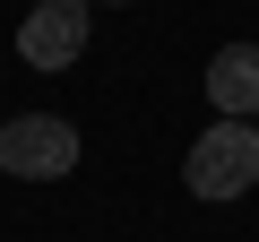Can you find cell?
Wrapping results in <instances>:
<instances>
[{
  "label": "cell",
  "instance_id": "obj_2",
  "mask_svg": "<svg viewBox=\"0 0 259 242\" xmlns=\"http://www.w3.org/2000/svg\"><path fill=\"white\" fill-rule=\"evenodd\" d=\"M0 173H18V182L78 173V130H69L61 112H18L9 130H0Z\"/></svg>",
  "mask_w": 259,
  "mask_h": 242
},
{
  "label": "cell",
  "instance_id": "obj_4",
  "mask_svg": "<svg viewBox=\"0 0 259 242\" xmlns=\"http://www.w3.org/2000/svg\"><path fill=\"white\" fill-rule=\"evenodd\" d=\"M207 104L216 121H259V44H225L207 61Z\"/></svg>",
  "mask_w": 259,
  "mask_h": 242
},
{
  "label": "cell",
  "instance_id": "obj_3",
  "mask_svg": "<svg viewBox=\"0 0 259 242\" xmlns=\"http://www.w3.org/2000/svg\"><path fill=\"white\" fill-rule=\"evenodd\" d=\"M18 61L26 69H78L87 61V0H35L18 18Z\"/></svg>",
  "mask_w": 259,
  "mask_h": 242
},
{
  "label": "cell",
  "instance_id": "obj_1",
  "mask_svg": "<svg viewBox=\"0 0 259 242\" xmlns=\"http://www.w3.org/2000/svg\"><path fill=\"white\" fill-rule=\"evenodd\" d=\"M182 182L199 190V199H242L250 182H259V121H216L207 139H190V165H182Z\"/></svg>",
  "mask_w": 259,
  "mask_h": 242
}]
</instances>
